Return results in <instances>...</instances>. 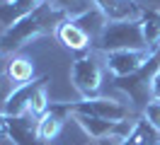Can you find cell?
<instances>
[{"instance_id": "cell-16", "label": "cell", "mask_w": 160, "mask_h": 145, "mask_svg": "<svg viewBox=\"0 0 160 145\" xmlns=\"http://www.w3.org/2000/svg\"><path fill=\"white\" fill-rule=\"evenodd\" d=\"M158 140H160V133L141 116L138 121H136V126H133V131L129 133V138L121 140L119 145H153V143H158Z\"/></svg>"}, {"instance_id": "cell-15", "label": "cell", "mask_w": 160, "mask_h": 145, "mask_svg": "<svg viewBox=\"0 0 160 145\" xmlns=\"http://www.w3.org/2000/svg\"><path fill=\"white\" fill-rule=\"evenodd\" d=\"M73 22H75V24H78V27H80L82 31H85V34H88V36L92 39V41H95V39L102 34V29L107 27V17H104L100 10L95 7V5H92L90 10H85L82 15L73 17Z\"/></svg>"}, {"instance_id": "cell-12", "label": "cell", "mask_w": 160, "mask_h": 145, "mask_svg": "<svg viewBox=\"0 0 160 145\" xmlns=\"http://www.w3.org/2000/svg\"><path fill=\"white\" fill-rule=\"evenodd\" d=\"M56 39L70 51H88L92 46V39L82 31V29L73 22V19H63L56 29Z\"/></svg>"}, {"instance_id": "cell-19", "label": "cell", "mask_w": 160, "mask_h": 145, "mask_svg": "<svg viewBox=\"0 0 160 145\" xmlns=\"http://www.w3.org/2000/svg\"><path fill=\"white\" fill-rule=\"evenodd\" d=\"M141 116H143V118H146V121L160 133V102H158V99H150L148 106L143 109V114H141Z\"/></svg>"}, {"instance_id": "cell-20", "label": "cell", "mask_w": 160, "mask_h": 145, "mask_svg": "<svg viewBox=\"0 0 160 145\" xmlns=\"http://www.w3.org/2000/svg\"><path fill=\"white\" fill-rule=\"evenodd\" d=\"M15 82H12V77L8 73H0V111L5 109V102H8V97L12 94V89H15Z\"/></svg>"}, {"instance_id": "cell-17", "label": "cell", "mask_w": 160, "mask_h": 145, "mask_svg": "<svg viewBox=\"0 0 160 145\" xmlns=\"http://www.w3.org/2000/svg\"><path fill=\"white\" fill-rule=\"evenodd\" d=\"M5 73L12 77L15 85H24V82L34 80V63H32V58L12 56L10 60H8V70H5Z\"/></svg>"}, {"instance_id": "cell-4", "label": "cell", "mask_w": 160, "mask_h": 145, "mask_svg": "<svg viewBox=\"0 0 160 145\" xmlns=\"http://www.w3.org/2000/svg\"><path fill=\"white\" fill-rule=\"evenodd\" d=\"M66 111L70 116H92V118H107V121H124V118H133V109L124 102L109 99V97H90V99H80V102H63Z\"/></svg>"}, {"instance_id": "cell-13", "label": "cell", "mask_w": 160, "mask_h": 145, "mask_svg": "<svg viewBox=\"0 0 160 145\" xmlns=\"http://www.w3.org/2000/svg\"><path fill=\"white\" fill-rule=\"evenodd\" d=\"M41 2H46V0H5V2L0 5V24L8 29L20 17L29 15L32 10H37Z\"/></svg>"}, {"instance_id": "cell-1", "label": "cell", "mask_w": 160, "mask_h": 145, "mask_svg": "<svg viewBox=\"0 0 160 145\" xmlns=\"http://www.w3.org/2000/svg\"><path fill=\"white\" fill-rule=\"evenodd\" d=\"M63 19L66 17L58 15L49 2H41L29 15L20 17L15 24L2 29V34H0V56L12 58V56H17L32 39L44 36V34H56V29H58V24Z\"/></svg>"}, {"instance_id": "cell-10", "label": "cell", "mask_w": 160, "mask_h": 145, "mask_svg": "<svg viewBox=\"0 0 160 145\" xmlns=\"http://www.w3.org/2000/svg\"><path fill=\"white\" fill-rule=\"evenodd\" d=\"M92 5L107 17V22H131L143 15V7L136 0H92Z\"/></svg>"}, {"instance_id": "cell-18", "label": "cell", "mask_w": 160, "mask_h": 145, "mask_svg": "<svg viewBox=\"0 0 160 145\" xmlns=\"http://www.w3.org/2000/svg\"><path fill=\"white\" fill-rule=\"evenodd\" d=\"M46 2H49L58 15H63L66 19L78 17V15H82L85 10L92 7V0H46Z\"/></svg>"}, {"instance_id": "cell-7", "label": "cell", "mask_w": 160, "mask_h": 145, "mask_svg": "<svg viewBox=\"0 0 160 145\" xmlns=\"http://www.w3.org/2000/svg\"><path fill=\"white\" fill-rule=\"evenodd\" d=\"M0 138L12 145H46L37 133V121L32 123L29 116H8L0 111Z\"/></svg>"}, {"instance_id": "cell-14", "label": "cell", "mask_w": 160, "mask_h": 145, "mask_svg": "<svg viewBox=\"0 0 160 145\" xmlns=\"http://www.w3.org/2000/svg\"><path fill=\"white\" fill-rule=\"evenodd\" d=\"M141 34H143V44L150 53L160 51V17L155 10H143L141 15Z\"/></svg>"}, {"instance_id": "cell-9", "label": "cell", "mask_w": 160, "mask_h": 145, "mask_svg": "<svg viewBox=\"0 0 160 145\" xmlns=\"http://www.w3.org/2000/svg\"><path fill=\"white\" fill-rule=\"evenodd\" d=\"M46 82H49V77L41 75V77H34L29 82H24V85H17L12 89V94L8 97L2 114H8V116H29L32 102H34V97H37V92H39L41 87H46Z\"/></svg>"}, {"instance_id": "cell-22", "label": "cell", "mask_w": 160, "mask_h": 145, "mask_svg": "<svg viewBox=\"0 0 160 145\" xmlns=\"http://www.w3.org/2000/svg\"><path fill=\"white\" fill-rule=\"evenodd\" d=\"M155 12H158V17H160V10H155Z\"/></svg>"}, {"instance_id": "cell-11", "label": "cell", "mask_w": 160, "mask_h": 145, "mask_svg": "<svg viewBox=\"0 0 160 145\" xmlns=\"http://www.w3.org/2000/svg\"><path fill=\"white\" fill-rule=\"evenodd\" d=\"M66 116H68V111H66L63 102H51V109L41 118H37V133L46 145L56 140V135L61 133V128L66 123Z\"/></svg>"}, {"instance_id": "cell-2", "label": "cell", "mask_w": 160, "mask_h": 145, "mask_svg": "<svg viewBox=\"0 0 160 145\" xmlns=\"http://www.w3.org/2000/svg\"><path fill=\"white\" fill-rule=\"evenodd\" d=\"M92 48L100 53H114V51H126V48H146L143 34H141V19L131 22H107L102 34L92 41Z\"/></svg>"}, {"instance_id": "cell-3", "label": "cell", "mask_w": 160, "mask_h": 145, "mask_svg": "<svg viewBox=\"0 0 160 145\" xmlns=\"http://www.w3.org/2000/svg\"><path fill=\"white\" fill-rule=\"evenodd\" d=\"M158 68H160V51L153 53V58L141 68L138 73H133V75H129V77H114V85L131 99V109H133V111H141V114H143V109H146L148 102L153 99V92H150V89H153V77L158 73Z\"/></svg>"}, {"instance_id": "cell-5", "label": "cell", "mask_w": 160, "mask_h": 145, "mask_svg": "<svg viewBox=\"0 0 160 145\" xmlns=\"http://www.w3.org/2000/svg\"><path fill=\"white\" fill-rule=\"evenodd\" d=\"M70 82L73 89L80 94V99L100 97L102 89V63L97 60L95 53L78 56L70 63Z\"/></svg>"}, {"instance_id": "cell-6", "label": "cell", "mask_w": 160, "mask_h": 145, "mask_svg": "<svg viewBox=\"0 0 160 145\" xmlns=\"http://www.w3.org/2000/svg\"><path fill=\"white\" fill-rule=\"evenodd\" d=\"M73 118L78 121V126L90 135L92 140H126L129 133L133 131V126L141 116H133V118H124V121H107V118H92V116H80V114H73Z\"/></svg>"}, {"instance_id": "cell-8", "label": "cell", "mask_w": 160, "mask_h": 145, "mask_svg": "<svg viewBox=\"0 0 160 145\" xmlns=\"http://www.w3.org/2000/svg\"><path fill=\"white\" fill-rule=\"evenodd\" d=\"M150 58H153V53H150L148 48H126V51L107 53L104 63H107V70L114 77H129L133 73H138Z\"/></svg>"}, {"instance_id": "cell-21", "label": "cell", "mask_w": 160, "mask_h": 145, "mask_svg": "<svg viewBox=\"0 0 160 145\" xmlns=\"http://www.w3.org/2000/svg\"><path fill=\"white\" fill-rule=\"evenodd\" d=\"M153 99H158L160 102V68H158V73H155V77H153Z\"/></svg>"}]
</instances>
